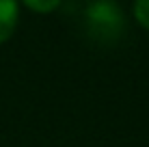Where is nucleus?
Wrapping results in <instances>:
<instances>
[{"label":"nucleus","instance_id":"f257e3e1","mask_svg":"<svg viewBox=\"0 0 149 147\" xmlns=\"http://www.w3.org/2000/svg\"><path fill=\"white\" fill-rule=\"evenodd\" d=\"M84 22L89 35L100 43H115L125 30V17L115 0H95L86 7Z\"/></svg>","mask_w":149,"mask_h":147},{"label":"nucleus","instance_id":"f03ea898","mask_svg":"<svg viewBox=\"0 0 149 147\" xmlns=\"http://www.w3.org/2000/svg\"><path fill=\"white\" fill-rule=\"evenodd\" d=\"M17 26V0H0V43H4Z\"/></svg>","mask_w":149,"mask_h":147},{"label":"nucleus","instance_id":"7ed1b4c3","mask_svg":"<svg viewBox=\"0 0 149 147\" xmlns=\"http://www.w3.org/2000/svg\"><path fill=\"white\" fill-rule=\"evenodd\" d=\"M22 2L35 13H52L61 7V0H22Z\"/></svg>","mask_w":149,"mask_h":147},{"label":"nucleus","instance_id":"20e7f679","mask_svg":"<svg viewBox=\"0 0 149 147\" xmlns=\"http://www.w3.org/2000/svg\"><path fill=\"white\" fill-rule=\"evenodd\" d=\"M134 17L143 28L149 30V0H134Z\"/></svg>","mask_w":149,"mask_h":147}]
</instances>
